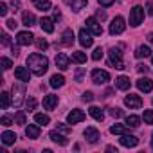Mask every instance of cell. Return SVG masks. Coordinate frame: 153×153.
Returning a JSON list of instances; mask_svg holds the SVG:
<instances>
[{
    "mask_svg": "<svg viewBox=\"0 0 153 153\" xmlns=\"http://www.w3.org/2000/svg\"><path fill=\"white\" fill-rule=\"evenodd\" d=\"M27 65H29V68L33 70V74L43 76V74L47 72V68H49V59H47L43 54L34 52V54H31V56L27 58Z\"/></svg>",
    "mask_w": 153,
    "mask_h": 153,
    "instance_id": "6da1fadb",
    "label": "cell"
},
{
    "mask_svg": "<svg viewBox=\"0 0 153 153\" xmlns=\"http://www.w3.org/2000/svg\"><path fill=\"white\" fill-rule=\"evenodd\" d=\"M108 56H110V65L112 67H115V68H126L124 67V61H123V52H121V49L119 47H112L110 51H108Z\"/></svg>",
    "mask_w": 153,
    "mask_h": 153,
    "instance_id": "7a4b0ae2",
    "label": "cell"
},
{
    "mask_svg": "<svg viewBox=\"0 0 153 153\" xmlns=\"http://www.w3.org/2000/svg\"><path fill=\"white\" fill-rule=\"evenodd\" d=\"M24 83H15L13 88H11V92H13V105L15 106H20L24 103V96H25V85Z\"/></svg>",
    "mask_w": 153,
    "mask_h": 153,
    "instance_id": "3957f363",
    "label": "cell"
},
{
    "mask_svg": "<svg viewBox=\"0 0 153 153\" xmlns=\"http://www.w3.org/2000/svg\"><path fill=\"white\" fill-rule=\"evenodd\" d=\"M142 20H144V7L135 6V7L130 11V25H131V27H137V25L142 24Z\"/></svg>",
    "mask_w": 153,
    "mask_h": 153,
    "instance_id": "277c9868",
    "label": "cell"
},
{
    "mask_svg": "<svg viewBox=\"0 0 153 153\" xmlns=\"http://www.w3.org/2000/svg\"><path fill=\"white\" fill-rule=\"evenodd\" d=\"M124 29H126L124 18H123V16H115V18L112 20V24H110V34H112V36L121 34V33H124Z\"/></svg>",
    "mask_w": 153,
    "mask_h": 153,
    "instance_id": "5b68a950",
    "label": "cell"
},
{
    "mask_svg": "<svg viewBox=\"0 0 153 153\" xmlns=\"http://www.w3.org/2000/svg\"><path fill=\"white\" fill-rule=\"evenodd\" d=\"M92 81H94L96 85H105V83L110 81V74H108L106 70L96 68V70H92Z\"/></svg>",
    "mask_w": 153,
    "mask_h": 153,
    "instance_id": "8992f818",
    "label": "cell"
},
{
    "mask_svg": "<svg viewBox=\"0 0 153 153\" xmlns=\"http://www.w3.org/2000/svg\"><path fill=\"white\" fill-rule=\"evenodd\" d=\"M85 112L83 110H79V108H74L68 115H67V123L68 124H78V123H81V121H85Z\"/></svg>",
    "mask_w": 153,
    "mask_h": 153,
    "instance_id": "52a82bcc",
    "label": "cell"
},
{
    "mask_svg": "<svg viewBox=\"0 0 153 153\" xmlns=\"http://www.w3.org/2000/svg\"><path fill=\"white\" fill-rule=\"evenodd\" d=\"M87 29L90 31V34L92 36H101L103 34V27H101V24L96 20V18H87Z\"/></svg>",
    "mask_w": 153,
    "mask_h": 153,
    "instance_id": "ba28073f",
    "label": "cell"
},
{
    "mask_svg": "<svg viewBox=\"0 0 153 153\" xmlns=\"http://www.w3.org/2000/svg\"><path fill=\"white\" fill-rule=\"evenodd\" d=\"M34 42V34L29 33V31H20L16 34V43L18 45H31Z\"/></svg>",
    "mask_w": 153,
    "mask_h": 153,
    "instance_id": "9c48e42d",
    "label": "cell"
},
{
    "mask_svg": "<svg viewBox=\"0 0 153 153\" xmlns=\"http://www.w3.org/2000/svg\"><path fill=\"white\" fill-rule=\"evenodd\" d=\"M124 105H126L128 108H140V106H142V99H140V96L128 94V96L124 97Z\"/></svg>",
    "mask_w": 153,
    "mask_h": 153,
    "instance_id": "30bf717a",
    "label": "cell"
},
{
    "mask_svg": "<svg viewBox=\"0 0 153 153\" xmlns=\"http://www.w3.org/2000/svg\"><path fill=\"white\" fill-rule=\"evenodd\" d=\"M119 142H121V146H124V148H135V146L139 144V139H137L135 135H128V133H124V135H121Z\"/></svg>",
    "mask_w": 153,
    "mask_h": 153,
    "instance_id": "8fae6325",
    "label": "cell"
},
{
    "mask_svg": "<svg viewBox=\"0 0 153 153\" xmlns=\"http://www.w3.org/2000/svg\"><path fill=\"white\" fill-rule=\"evenodd\" d=\"M79 43L83 45V47H92V43H94V40H92V34H90V31L88 29H81L79 31Z\"/></svg>",
    "mask_w": 153,
    "mask_h": 153,
    "instance_id": "7c38bea8",
    "label": "cell"
},
{
    "mask_svg": "<svg viewBox=\"0 0 153 153\" xmlns=\"http://www.w3.org/2000/svg\"><path fill=\"white\" fill-rule=\"evenodd\" d=\"M137 88H139L140 92L148 94V92L153 90V81H151L149 78H140V79H137Z\"/></svg>",
    "mask_w": 153,
    "mask_h": 153,
    "instance_id": "4fadbf2b",
    "label": "cell"
},
{
    "mask_svg": "<svg viewBox=\"0 0 153 153\" xmlns=\"http://www.w3.org/2000/svg\"><path fill=\"white\" fill-rule=\"evenodd\" d=\"M83 135H85V139H87L88 142H92V144H96V142L99 140V131H97V128H94V126H88V128L83 131Z\"/></svg>",
    "mask_w": 153,
    "mask_h": 153,
    "instance_id": "5bb4252c",
    "label": "cell"
},
{
    "mask_svg": "<svg viewBox=\"0 0 153 153\" xmlns=\"http://www.w3.org/2000/svg\"><path fill=\"white\" fill-rule=\"evenodd\" d=\"M15 78L18 79V81H31V74H29V70L25 68V67H16L15 68Z\"/></svg>",
    "mask_w": 153,
    "mask_h": 153,
    "instance_id": "9a60e30c",
    "label": "cell"
},
{
    "mask_svg": "<svg viewBox=\"0 0 153 153\" xmlns=\"http://www.w3.org/2000/svg\"><path fill=\"white\" fill-rule=\"evenodd\" d=\"M49 139H51L52 142L59 144V146H67V144H68L67 137H65V135H63L61 131H58V130H56V131H51V133H49Z\"/></svg>",
    "mask_w": 153,
    "mask_h": 153,
    "instance_id": "2e32d148",
    "label": "cell"
},
{
    "mask_svg": "<svg viewBox=\"0 0 153 153\" xmlns=\"http://www.w3.org/2000/svg\"><path fill=\"white\" fill-rule=\"evenodd\" d=\"M56 106H58V96L49 94V96L43 97V108H45V110H54Z\"/></svg>",
    "mask_w": 153,
    "mask_h": 153,
    "instance_id": "e0dca14e",
    "label": "cell"
},
{
    "mask_svg": "<svg viewBox=\"0 0 153 153\" xmlns=\"http://www.w3.org/2000/svg\"><path fill=\"white\" fill-rule=\"evenodd\" d=\"M68 65H70V59H68L67 54H58V56H56V67H58L59 70H67Z\"/></svg>",
    "mask_w": 153,
    "mask_h": 153,
    "instance_id": "ac0fdd59",
    "label": "cell"
},
{
    "mask_svg": "<svg viewBox=\"0 0 153 153\" xmlns=\"http://www.w3.org/2000/svg\"><path fill=\"white\" fill-rule=\"evenodd\" d=\"M65 2L72 7V11H76V13H79L87 4H88V0H65Z\"/></svg>",
    "mask_w": 153,
    "mask_h": 153,
    "instance_id": "d6986e66",
    "label": "cell"
},
{
    "mask_svg": "<svg viewBox=\"0 0 153 153\" xmlns=\"http://www.w3.org/2000/svg\"><path fill=\"white\" fill-rule=\"evenodd\" d=\"M0 139H2V142H4L6 146H11V144H15V142H16V139H18V137H16V133H13V131L6 130Z\"/></svg>",
    "mask_w": 153,
    "mask_h": 153,
    "instance_id": "ffe728a7",
    "label": "cell"
},
{
    "mask_svg": "<svg viewBox=\"0 0 153 153\" xmlns=\"http://www.w3.org/2000/svg\"><path fill=\"white\" fill-rule=\"evenodd\" d=\"M40 25H42V29L47 33V34H51V33H54V20L52 18H42L40 20Z\"/></svg>",
    "mask_w": 153,
    "mask_h": 153,
    "instance_id": "44dd1931",
    "label": "cell"
},
{
    "mask_svg": "<svg viewBox=\"0 0 153 153\" xmlns=\"http://www.w3.org/2000/svg\"><path fill=\"white\" fill-rule=\"evenodd\" d=\"M61 43L67 45V47H72V43H74V33H72V29H65V31H63V34H61Z\"/></svg>",
    "mask_w": 153,
    "mask_h": 153,
    "instance_id": "7402d4cb",
    "label": "cell"
},
{
    "mask_svg": "<svg viewBox=\"0 0 153 153\" xmlns=\"http://www.w3.org/2000/svg\"><path fill=\"white\" fill-rule=\"evenodd\" d=\"M130 85H131V83H130V79L126 78V76H119V78L115 79V87H117L119 90H128Z\"/></svg>",
    "mask_w": 153,
    "mask_h": 153,
    "instance_id": "603a6c76",
    "label": "cell"
},
{
    "mask_svg": "<svg viewBox=\"0 0 153 153\" xmlns=\"http://www.w3.org/2000/svg\"><path fill=\"white\" fill-rule=\"evenodd\" d=\"M52 88H59V87H63L65 85V78L61 74H54L52 78H51V83H49Z\"/></svg>",
    "mask_w": 153,
    "mask_h": 153,
    "instance_id": "cb8c5ba5",
    "label": "cell"
},
{
    "mask_svg": "<svg viewBox=\"0 0 153 153\" xmlns=\"http://www.w3.org/2000/svg\"><path fill=\"white\" fill-rule=\"evenodd\" d=\"M128 130H130L128 124H114L110 128V133H114V135H124V133H128Z\"/></svg>",
    "mask_w": 153,
    "mask_h": 153,
    "instance_id": "d4e9b609",
    "label": "cell"
},
{
    "mask_svg": "<svg viewBox=\"0 0 153 153\" xmlns=\"http://www.w3.org/2000/svg\"><path fill=\"white\" fill-rule=\"evenodd\" d=\"M88 114H90V115H92V117H94L96 121H99V123H101V121L105 119V112H103V110H101L99 106H90Z\"/></svg>",
    "mask_w": 153,
    "mask_h": 153,
    "instance_id": "484cf974",
    "label": "cell"
},
{
    "mask_svg": "<svg viewBox=\"0 0 153 153\" xmlns=\"http://www.w3.org/2000/svg\"><path fill=\"white\" fill-rule=\"evenodd\" d=\"M25 135H27L29 139H38V137H40V128H38L36 124H29V126L25 128Z\"/></svg>",
    "mask_w": 153,
    "mask_h": 153,
    "instance_id": "4316f807",
    "label": "cell"
},
{
    "mask_svg": "<svg viewBox=\"0 0 153 153\" xmlns=\"http://www.w3.org/2000/svg\"><path fill=\"white\" fill-rule=\"evenodd\" d=\"M72 61L78 65H83V63H87V54L81 51H76V52H72Z\"/></svg>",
    "mask_w": 153,
    "mask_h": 153,
    "instance_id": "83f0119b",
    "label": "cell"
},
{
    "mask_svg": "<svg viewBox=\"0 0 153 153\" xmlns=\"http://www.w3.org/2000/svg\"><path fill=\"white\" fill-rule=\"evenodd\" d=\"M148 56H151V49H149L148 45H140V47H137V51H135V58H148Z\"/></svg>",
    "mask_w": 153,
    "mask_h": 153,
    "instance_id": "f1b7e54d",
    "label": "cell"
},
{
    "mask_svg": "<svg viewBox=\"0 0 153 153\" xmlns=\"http://www.w3.org/2000/svg\"><path fill=\"white\" fill-rule=\"evenodd\" d=\"M22 22H24V25H27V27H31V25H34V22H36V16H34L33 13H29V11H25V13L22 15Z\"/></svg>",
    "mask_w": 153,
    "mask_h": 153,
    "instance_id": "f546056e",
    "label": "cell"
},
{
    "mask_svg": "<svg viewBox=\"0 0 153 153\" xmlns=\"http://www.w3.org/2000/svg\"><path fill=\"white\" fill-rule=\"evenodd\" d=\"M34 2V6H36V9H40V11H51V2L49 0H33Z\"/></svg>",
    "mask_w": 153,
    "mask_h": 153,
    "instance_id": "4dcf8cb0",
    "label": "cell"
},
{
    "mask_svg": "<svg viewBox=\"0 0 153 153\" xmlns=\"http://www.w3.org/2000/svg\"><path fill=\"white\" fill-rule=\"evenodd\" d=\"M34 123L40 124V126H47V124L51 123V117L45 115V114H36V115H34Z\"/></svg>",
    "mask_w": 153,
    "mask_h": 153,
    "instance_id": "1f68e13d",
    "label": "cell"
},
{
    "mask_svg": "<svg viewBox=\"0 0 153 153\" xmlns=\"http://www.w3.org/2000/svg\"><path fill=\"white\" fill-rule=\"evenodd\" d=\"M0 103H2L4 110H7L9 105H11V94L9 92H2V94H0Z\"/></svg>",
    "mask_w": 153,
    "mask_h": 153,
    "instance_id": "d6a6232c",
    "label": "cell"
},
{
    "mask_svg": "<svg viewBox=\"0 0 153 153\" xmlns=\"http://www.w3.org/2000/svg\"><path fill=\"white\" fill-rule=\"evenodd\" d=\"M126 124H128L130 128H139L140 117H137V115H128V117H126Z\"/></svg>",
    "mask_w": 153,
    "mask_h": 153,
    "instance_id": "836d02e7",
    "label": "cell"
},
{
    "mask_svg": "<svg viewBox=\"0 0 153 153\" xmlns=\"http://www.w3.org/2000/svg\"><path fill=\"white\" fill-rule=\"evenodd\" d=\"M142 119H144V123H146V124H153V110H144Z\"/></svg>",
    "mask_w": 153,
    "mask_h": 153,
    "instance_id": "e575fe53",
    "label": "cell"
},
{
    "mask_svg": "<svg viewBox=\"0 0 153 153\" xmlns=\"http://www.w3.org/2000/svg\"><path fill=\"white\" fill-rule=\"evenodd\" d=\"M36 47H38V51H45V49L49 47V43H47L45 38H38V40H36Z\"/></svg>",
    "mask_w": 153,
    "mask_h": 153,
    "instance_id": "d590c367",
    "label": "cell"
},
{
    "mask_svg": "<svg viewBox=\"0 0 153 153\" xmlns=\"http://www.w3.org/2000/svg\"><path fill=\"white\" fill-rule=\"evenodd\" d=\"M25 108H27L29 112H33V110L36 108V99H34V97H29V99L25 101Z\"/></svg>",
    "mask_w": 153,
    "mask_h": 153,
    "instance_id": "8d00e7d4",
    "label": "cell"
},
{
    "mask_svg": "<svg viewBox=\"0 0 153 153\" xmlns=\"http://www.w3.org/2000/svg\"><path fill=\"white\" fill-rule=\"evenodd\" d=\"M56 130L61 131V133H70V126H67L65 123H58L56 124Z\"/></svg>",
    "mask_w": 153,
    "mask_h": 153,
    "instance_id": "74e56055",
    "label": "cell"
},
{
    "mask_svg": "<svg viewBox=\"0 0 153 153\" xmlns=\"http://www.w3.org/2000/svg\"><path fill=\"white\" fill-rule=\"evenodd\" d=\"M103 54H105V52H103V49H101V47H97V49L94 51V54H92V59H94V61H99V59L103 58Z\"/></svg>",
    "mask_w": 153,
    "mask_h": 153,
    "instance_id": "f35d334b",
    "label": "cell"
},
{
    "mask_svg": "<svg viewBox=\"0 0 153 153\" xmlns=\"http://www.w3.org/2000/svg\"><path fill=\"white\" fill-rule=\"evenodd\" d=\"M15 123H16V124H25V114H24V112H18V114L15 115Z\"/></svg>",
    "mask_w": 153,
    "mask_h": 153,
    "instance_id": "ab89813d",
    "label": "cell"
},
{
    "mask_svg": "<svg viewBox=\"0 0 153 153\" xmlns=\"http://www.w3.org/2000/svg\"><path fill=\"white\" fill-rule=\"evenodd\" d=\"M11 67H13V61H11L9 58H2V68H4V70H9Z\"/></svg>",
    "mask_w": 153,
    "mask_h": 153,
    "instance_id": "60d3db41",
    "label": "cell"
},
{
    "mask_svg": "<svg viewBox=\"0 0 153 153\" xmlns=\"http://www.w3.org/2000/svg\"><path fill=\"white\" fill-rule=\"evenodd\" d=\"M0 124H2V126H11L13 124V119L9 115H4L2 119H0Z\"/></svg>",
    "mask_w": 153,
    "mask_h": 153,
    "instance_id": "b9f144b4",
    "label": "cell"
},
{
    "mask_svg": "<svg viewBox=\"0 0 153 153\" xmlns=\"http://www.w3.org/2000/svg\"><path fill=\"white\" fill-rule=\"evenodd\" d=\"M81 99H83L85 103H92V101H94V94H92V92H85Z\"/></svg>",
    "mask_w": 153,
    "mask_h": 153,
    "instance_id": "7bdbcfd3",
    "label": "cell"
},
{
    "mask_svg": "<svg viewBox=\"0 0 153 153\" xmlns=\"http://www.w3.org/2000/svg\"><path fill=\"white\" fill-rule=\"evenodd\" d=\"M110 115H112V117H123V110H119V108H110Z\"/></svg>",
    "mask_w": 153,
    "mask_h": 153,
    "instance_id": "ee69618b",
    "label": "cell"
},
{
    "mask_svg": "<svg viewBox=\"0 0 153 153\" xmlns=\"http://www.w3.org/2000/svg\"><path fill=\"white\" fill-rule=\"evenodd\" d=\"M97 2H99V6H101V7H110V6L115 2V0H97Z\"/></svg>",
    "mask_w": 153,
    "mask_h": 153,
    "instance_id": "f6af8a7d",
    "label": "cell"
},
{
    "mask_svg": "<svg viewBox=\"0 0 153 153\" xmlns=\"http://www.w3.org/2000/svg\"><path fill=\"white\" fill-rule=\"evenodd\" d=\"M7 11H9V9H7V4H4V2H2V4H0V16H6V15H7Z\"/></svg>",
    "mask_w": 153,
    "mask_h": 153,
    "instance_id": "bcb514c9",
    "label": "cell"
},
{
    "mask_svg": "<svg viewBox=\"0 0 153 153\" xmlns=\"http://www.w3.org/2000/svg\"><path fill=\"white\" fill-rule=\"evenodd\" d=\"M2 45H4V47H7V45H11V38H9L7 34H2Z\"/></svg>",
    "mask_w": 153,
    "mask_h": 153,
    "instance_id": "7dc6e473",
    "label": "cell"
},
{
    "mask_svg": "<svg viewBox=\"0 0 153 153\" xmlns=\"http://www.w3.org/2000/svg\"><path fill=\"white\" fill-rule=\"evenodd\" d=\"M137 70H139L140 74H142V72H144V74H148V72H149V68H148L146 65H142V63H139V65H137Z\"/></svg>",
    "mask_w": 153,
    "mask_h": 153,
    "instance_id": "c3c4849f",
    "label": "cell"
},
{
    "mask_svg": "<svg viewBox=\"0 0 153 153\" xmlns=\"http://www.w3.org/2000/svg\"><path fill=\"white\" fill-rule=\"evenodd\" d=\"M6 24H7V29H16V25H18V24H16V20H13V18H11V20H7Z\"/></svg>",
    "mask_w": 153,
    "mask_h": 153,
    "instance_id": "681fc988",
    "label": "cell"
},
{
    "mask_svg": "<svg viewBox=\"0 0 153 153\" xmlns=\"http://www.w3.org/2000/svg\"><path fill=\"white\" fill-rule=\"evenodd\" d=\"M146 9H148V13L153 16V0H149V2L146 4Z\"/></svg>",
    "mask_w": 153,
    "mask_h": 153,
    "instance_id": "f907efd6",
    "label": "cell"
},
{
    "mask_svg": "<svg viewBox=\"0 0 153 153\" xmlns=\"http://www.w3.org/2000/svg\"><path fill=\"white\" fill-rule=\"evenodd\" d=\"M83 74H85V70H83V68H79L78 72H76V79H78V81H81V78H83Z\"/></svg>",
    "mask_w": 153,
    "mask_h": 153,
    "instance_id": "816d5d0a",
    "label": "cell"
},
{
    "mask_svg": "<svg viewBox=\"0 0 153 153\" xmlns=\"http://www.w3.org/2000/svg\"><path fill=\"white\" fill-rule=\"evenodd\" d=\"M97 18H99V20H106V13L99 9V11H97Z\"/></svg>",
    "mask_w": 153,
    "mask_h": 153,
    "instance_id": "f5cc1de1",
    "label": "cell"
},
{
    "mask_svg": "<svg viewBox=\"0 0 153 153\" xmlns=\"http://www.w3.org/2000/svg\"><path fill=\"white\" fill-rule=\"evenodd\" d=\"M11 51H13V56H18V54H20V47H18V45H13Z\"/></svg>",
    "mask_w": 153,
    "mask_h": 153,
    "instance_id": "db71d44e",
    "label": "cell"
},
{
    "mask_svg": "<svg viewBox=\"0 0 153 153\" xmlns=\"http://www.w3.org/2000/svg\"><path fill=\"white\" fill-rule=\"evenodd\" d=\"M59 18H61V13H59V9L56 7V9H54V20H59Z\"/></svg>",
    "mask_w": 153,
    "mask_h": 153,
    "instance_id": "11a10c76",
    "label": "cell"
},
{
    "mask_svg": "<svg viewBox=\"0 0 153 153\" xmlns=\"http://www.w3.org/2000/svg\"><path fill=\"white\" fill-rule=\"evenodd\" d=\"M148 40H149V43L153 45V33H149V34H148Z\"/></svg>",
    "mask_w": 153,
    "mask_h": 153,
    "instance_id": "9f6ffc18",
    "label": "cell"
},
{
    "mask_svg": "<svg viewBox=\"0 0 153 153\" xmlns=\"http://www.w3.org/2000/svg\"><path fill=\"white\" fill-rule=\"evenodd\" d=\"M106 149H108V151H115V153H117V148H114V146H108Z\"/></svg>",
    "mask_w": 153,
    "mask_h": 153,
    "instance_id": "6f0895ef",
    "label": "cell"
},
{
    "mask_svg": "<svg viewBox=\"0 0 153 153\" xmlns=\"http://www.w3.org/2000/svg\"><path fill=\"white\" fill-rule=\"evenodd\" d=\"M151 149H153V135H151Z\"/></svg>",
    "mask_w": 153,
    "mask_h": 153,
    "instance_id": "680465c9",
    "label": "cell"
},
{
    "mask_svg": "<svg viewBox=\"0 0 153 153\" xmlns=\"http://www.w3.org/2000/svg\"><path fill=\"white\" fill-rule=\"evenodd\" d=\"M151 63H153V56H151Z\"/></svg>",
    "mask_w": 153,
    "mask_h": 153,
    "instance_id": "91938a15",
    "label": "cell"
}]
</instances>
